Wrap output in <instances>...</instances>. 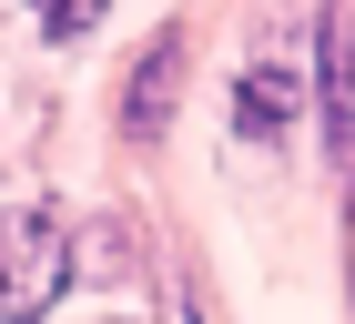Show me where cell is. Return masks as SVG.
<instances>
[{"mask_svg": "<svg viewBox=\"0 0 355 324\" xmlns=\"http://www.w3.org/2000/svg\"><path fill=\"white\" fill-rule=\"evenodd\" d=\"M173 71H183V30H163V41H153V61L132 71V102H122V122H132V132H163V111H173Z\"/></svg>", "mask_w": 355, "mask_h": 324, "instance_id": "obj_2", "label": "cell"}, {"mask_svg": "<svg viewBox=\"0 0 355 324\" xmlns=\"http://www.w3.org/2000/svg\"><path fill=\"white\" fill-rule=\"evenodd\" d=\"M61 273H71V253H61V223L51 213H0V324L51 314Z\"/></svg>", "mask_w": 355, "mask_h": 324, "instance_id": "obj_1", "label": "cell"}, {"mask_svg": "<svg viewBox=\"0 0 355 324\" xmlns=\"http://www.w3.org/2000/svg\"><path fill=\"white\" fill-rule=\"evenodd\" d=\"M284 111H295V81H284V71H254L244 81V132H274Z\"/></svg>", "mask_w": 355, "mask_h": 324, "instance_id": "obj_3", "label": "cell"}, {"mask_svg": "<svg viewBox=\"0 0 355 324\" xmlns=\"http://www.w3.org/2000/svg\"><path fill=\"white\" fill-rule=\"evenodd\" d=\"M92 21H102V0H41V30H51V41H82Z\"/></svg>", "mask_w": 355, "mask_h": 324, "instance_id": "obj_4", "label": "cell"}]
</instances>
